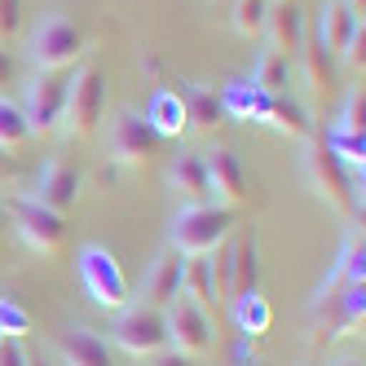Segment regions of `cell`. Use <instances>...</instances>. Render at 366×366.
Returning a JSON list of instances; mask_svg holds the SVG:
<instances>
[{"label":"cell","mask_w":366,"mask_h":366,"mask_svg":"<svg viewBox=\"0 0 366 366\" xmlns=\"http://www.w3.org/2000/svg\"><path fill=\"white\" fill-rule=\"evenodd\" d=\"M305 154H300V168H305V181H309V190L318 194L335 217H345V221H362V194H357V181L353 172L335 159V154L322 146V137L313 133L309 142H300Z\"/></svg>","instance_id":"cell-1"},{"label":"cell","mask_w":366,"mask_h":366,"mask_svg":"<svg viewBox=\"0 0 366 366\" xmlns=\"http://www.w3.org/2000/svg\"><path fill=\"white\" fill-rule=\"evenodd\" d=\"M102 115H107V75L97 62H75L66 84V107H62V133L84 142L97 133Z\"/></svg>","instance_id":"cell-2"},{"label":"cell","mask_w":366,"mask_h":366,"mask_svg":"<svg viewBox=\"0 0 366 366\" xmlns=\"http://www.w3.org/2000/svg\"><path fill=\"white\" fill-rule=\"evenodd\" d=\"M234 212L217 203H203V207H181L172 217V234H168V247L177 256H212L229 234H234Z\"/></svg>","instance_id":"cell-3"},{"label":"cell","mask_w":366,"mask_h":366,"mask_svg":"<svg viewBox=\"0 0 366 366\" xmlns=\"http://www.w3.org/2000/svg\"><path fill=\"white\" fill-rule=\"evenodd\" d=\"M75 274H80L84 296H89L97 309H107V313H124L128 300H133V292H128V278H124V269H119L115 252L102 247V243H84L80 252H75Z\"/></svg>","instance_id":"cell-4"},{"label":"cell","mask_w":366,"mask_h":366,"mask_svg":"<svg viewBox=\"0 0 366 366\" xmlns=\"http://www.w3.org/2000/svg\"><path fill=\"white\" fill-rule=\"evenodd\" d=\"M84 54V31L66 14H44L27 36V58L36 71H71Z\"/></svg>","instance_id":"cell-5"},{"label":"cell","mask_w":366,"mask_h":366,"mask_svg":"<svg viewBox=\"0 0 366 366\" xmlns=\"http://www.w3.org/2000/svg\"><path fill=\"white\" fill-rule=\"evenodd\" d=\"M0 203H5V217H9L14 234H18V239L27 243L31 252H40V256L62 252V243H66V217L49 212V207L36 203L31 194H5Z\"/></svg>","instance_id":"cell-6"},{"label":"cell","mask_w":366,"mask_h":366,"mask_svg":"<svg viewBox=\"0 0 366 366\" xmlns=\"http://www.w3.org/2000/svg\"><path fill=\"white\" fill-rule=\"evenodd\" d=\"M164 322H168V349L186 353V357H207L217 345V322L203 305L190 296H172L164 305Z\"/></svg>","instance_id":"cell-7"},{"label":"cell","mask_w":366,"mask_h":366,"mask_svg":"<svg viewBox=\"0 0 366 366\" xmlns=\"http://www.w3.org/2000/svg\"><path fill=\"white\" fill-rule=\"evenodd\" d=\"M66 84L71 71H36L22 93V115H27L31 137H49L62 128V107H66Z\"/></svg>","instance_id":"cell-8"},{"label":"cell","mask_w":366,"mask_h":366,"mask_svg":"<svg viewBox=\"0 0 366 366\" xmlns=\"http://www.w3.org/2000/svg\"><path fill=\"white\" fill-rule=\"evenodd\" d=\"M111 340L128 353V357H154L168 349V322H164V309H150V305H128L115 327Z\"/></svg>","instance_id":"cell-9"},{"label":"cell","mask_w":366,"mask_h":366,"mask_svg":"<svg viewBox=\"0 0 366 366\" xmlns=\"http://www.w3.org/2000/svg\"><path fill=\"white\" fill-rule=\"evenodd\" d=\"M159 137L154 128L142 119V111H119L111 124V168H142L150 154H159Z\"/></svg>","instance_id":"cell-10"},{"label":"cell","mask_w":366,"mask_h":366,"mask_svg":"<svg viewBox=\"0 0 366 366\" xmlns=\"http://www.w3.org/2000/svg\"><path fill=\"white\" fill-rule=\"evenodd\" d=\"M313 318H318V345H331L340 335H353L366 322V282L345 287L327 300H313Z\"/></svg>","instance_id":"cell-11"},{"label":"cell","mask_w":366,"mask_h":366,"mask_svg":"<svg viewBox=\"0 0 366 366\" xmlns=\"http://www.w3.org/2000/svg\"><path fill=\"white\" fill-rule=\"evenodd\" d=\"M203 164H207V186H212V203L217 207H243L247 194H252V177L243 168V159L234 154L229 146L212 150V154H203Z\"/></svg>","instance_id":"cell-12"},{"label":"cell","mask_w":366,"mask_h":366,"mask_svg":"<svg viewBox=\"0 0 366 366\" xmlns=\"http://www.w3.org/2000/svg\"><path fill=\"white\" fill-rule=\"evenodd\" d=\"M80 194H84V172L75 168V164H66V159H49L40 168L36 190H31V199L44 203L49 212H58V217H66L71 207L80 203Z\"/></svg>","instance_id":"cell-13"},{"label":"cell","mask_w":366,"mask_h":366,"mask_svg":"<svg viewBox=\"0 0 366 366\" xmlns=\"http://www.w3.org/2000/svg\"><path fill=\"white\" fill-rule=\"evenodd\" d=\"M265 36H269V49L287 54L296 62L300 44L309 36V14L300 0H269V18H265Z\"/></svg>","instance_id":"cell-14"},{"label":"cell","mask_w":366,"mask_h":366,"mask_svg":"<svg viewBox=\"0 0 366 366\" xmlns=\"http://www.w3.org/2000/svg\"><path fill=\"white\" fill-rule=\"evenodd\" d=\"M362 27H366V22L345 5V0H327V5L318 9V18H313V36L322 40V49H327L331 58H345L349 40H353Z\"/></svg>","instance_id":"cell-15"},{"label":"cell","mask_w":366,"mask_h":366,"mask_svg":"<svg viewBox=\"0 0 366 366\" xmlns=\"http://www.w3.org/2000/svg\"><path fill=\"white\" fill-rule=\"evenodd\" d=\"M362 282H366V247H362V229H353L349 239H345V247H340L331 274L318 282L313 300H327L335 292H345V287H362Z\"/></svg>","instance_id":"cell-16"},{"label":"cell","mask_w":366,"mask_h":366,"mask_svg":"<svg viewBox=\"0 0 366 366\" xmlns=\"http://www.w3.org/2000/svg\"><path fill=\"white\" fill-rule=\"evenodd\" d=\"M54 349H58V362L62 366H115L107 340H102L97 331H89V327H66V331H58Z\"/></svg>","instance_id":"cell-17"},{"label":"cell","mask_w":366,"mask_h":366,"mask_svg":"<svg viewBox=\"0 0 366 366\" xmlns=\"http://www.w3.org/2000/svg\"><path fill=\"white\" fill-rule=\"evenodd\" d=\"M221 111L225 119H247V124H265L274 111V93L256 89L252 80H229L221 89Z\"/></svg>","instance_id":"cell-18"},{"label":"cell","mask_w":366,"mask_h":366,"mask_svg":"<svg viewBox=\"0 0 366 366\" xmlns=\"http://www.w3.org/2000/svg\"><path fill=\"white\" fill-rule=\"evenodd\" d=\"M172 93L181 97V107H186V124H190V128H199V133H217V128L225 124L221 93L203 89V84H190V80H181Z\"/></svg>","instance_id":"cell-19"},{"label":"cell","mask_w":366,"mask_h":366,"mask_svg":"<svg viewBox=\"0 0 366 366\" xmlns=\"http://www.w3.org/2000/svg\"><path fill=\"white\" fill-rule=\"evenodd\" d=\"M168 181H172V190L181 194V203H186V207L212 203V186H207V164H203V154H177L172 168H168Z\"/></svg>","instance_id":"cell-20"},{"label":"cell","mask_w":366,"mask_h":366,"mask_svg":"<svg viewBox=\"0 0 366 366\" xmlns=\"http://www.w3.org/2000/svg\"><path fill=\"white\" fill-rule=\"evenodd\" d=\"M256 292H260V243H256V229L243 225L234 229V300Z\"/></svg>","instance_id":"cell-21"},{"label":"cell","mask_w":366,"mask_h":366,"mask_svg":"<svg viewBox=\"0 0 366 366\" xmlns=\"http://www.w3.org/2000/svg\"><path fill=\"white\" fill-rule=\"evenodd\" d=\"M150 128H154V137L168 142V137H181V133H190V124H186V107H181V97L172 89H154L150 102H146V115H142Z\"/></svg>","instance_id":"cell-22"},{"label":"cell","mask_w":366,"mask_h":366,"mask_svg":"<svg viewBox=\"0 0 366 366\" xmlns=\"http://www.w3.org/2000/svg\"><path fill=\"white\" fill-rule=\"evenodd\" d=\"M172 296H181V256L172 247H164L159 256H154L150 274H146V305L164 309Z\"/></svg>","instance_id":"cell-23"},{"label":"cell","mask_w":366,"mask_h":366,"mask_svg":"<svg viewBox=\"0 0 366 366\" xmlns=\"http://www.w3.org/2000/svg\"><path fill=\"white\" fill-rule=\"evenodd\" d=\"M296 58H300V66H305V80H309L313 93H318V97H322V93H335V58L322 49V40L313 36V31L305 36V44H300Z\"/></svg>","instance_id":"cell-24"},{"label":"cell","mask_w":366,"mask_h":366,"mask_svg":"<svg viewBox=\"0 0 366 366\" xmlns=\"http://www.w3.org/2000/svg\"><path fill=\"white\" fill-rule=\"evenodd\" d=\"M181 296H190L207 313L221 309L217 305V292H212V269H207V256H181Z\"/></svg>","instance_id":"cell-25"},{"label":"cell","mask_w":366,"mask_h":366,"mask_svg":"<svg viewBox=\"0 0 366 366\" xmlns=\"http://www.w3.org/2000/svg\"><path fill=\"white\" fill-rule=\"evenodd\" d=\"M292 75H296V62L278 54V49H260V58H256V71H252V84L256 89H265V93H287V84H292Z\"/></svg>","instance_id":"cell-26"},{"label":"cell","mask_w":366,"mask_h":366,"mask_svg":"<svg viewBox=\"0 0 366 366\" xmlns=\"http://www.w3.org/2000/svg\"><path fill=\"white\" fill-rule=\"evenodd\" d=\"M274 133H282V137H292V142H309L313 137V119L305 115V107L300 102H292L287 93H278L274 97V111H269V119H265Z\"/></svg>","instance_id":"cell-27"},{"label":"cell","mask_w":366,"mask_h":366,"mask_svg":"<svg viewBox=\"0 0 366 366\" xmlns=\"http://www.w3.org/2000/svg\"><path fill=\"white\" fill-rule=\"evenodd\" d=\"M229 309H234V322H239L243 335H265L269 322H274V309H269V300L260 296V292H256V296H243V300H234Z\"/></svg>","instance_id":"cell-28"},{"label":"cell","mask_w":366,"mask_h":366,"mask_svg":"<svg viewBox=\"0 0 366 366\" xmlns=\"http://www.w3.org/2000/svg\"><path fill=\"white\" fill-rule=\"evenodd\" d=\"M265 18H269V0H234L229 27L243 40H256V36H265Z\"/></svg>","instance_id":"cell-29"},{"label":"cell","mask_w":366,"mask_h":366,"mask_svg":"<svg viewBox=\"0 0 366 366\" xmlns=\"http://www.w3.org/2000/svg\"><path fill=\"white\" fill-rule=\"evenodd\" d=\"M27 142H31V128H27L22 107L9 97H0V150H22Z\"/></svg>","instance_id":"cell-30"},{"label":"cell","mask_w":366,"mask_h":366,"mask_svg":"<svg viewBox=\"0 0 366 366\" xmlns=\"http://www.w3.org/2000/svg\"><path fill=\"white\" fill-rule=\"evenodd\" d=\"M331 128H335V133H366V89L362 84H353L345 93V107H340Z\"/></svg>","instance_id":"cell-31"},{"label":"cell","mask_w":366,"mask_h":366,"mask_svg":"<svg viewBox=\"0 0 366 366\" xmlns=\"http://www.w3.org/2000/svg\"><path fill=\"white\" fill-rule=\"evenodd\" d=\"M27 331H31V313L5 296V305H0V340H22Z\"/></svg>","instance_id":"cell-32"},{"label":"cell","mask_w":366,"mask_h":366,"mask_svg":"<svg viewBox=\"0 0 366 366\" xmlns=\"http://www.w3.org/2000/svg\"><path fill=\"white\" fill-rule=\"evenodd\" d=\"M22 31V0H0V44Z\"/></svg>","instance_id":"cell-33"},{"label":"cell","mask_w":366,"mask_h":366,"mask_svg":"<svg viewBox=\"0 0 366 366\" xmlns=\"http://www.w3.org/2000/svg\"><path fill=\"white\" fill-rule=\"evenodd\" d=\"M340 62H349V66H353L357 75L366 71V27H362V31H357V36L349 40V49H345V58H340Z\"/></svg>","instance_id":"cell-34"},{"label":"cell","mask_w":366,"mask_h":366,"mask_svg":"<svg viewBox=\"0 0 366 366\" xmlns=\"http://www.w3.org/2000/svg\"><path fill=\"white\" fill-rule=\"evenodd\" d=\"M0 366H27V349H22V340H0Z\"/></svg>","instance_id":"cell-35"},{"label":"cell","mask_w":366,"mask_h":366,"mask_svg":"<svg viewBox=\"0 0 366 366\" xmlns=\"http://www.w3.org/2000/svg\"><path fill=\"white\" fill-rule=\"evenodd\" d=\"M146 362L150 366H199V357H186V353H177V349H164V353H154Z\"/></svg>","instance_id":"cell-36"},{"label":"cell","mask_w":366,"mask_h":366,"mask_svg":"<svg viewBox=\"0 0 366 366\" xmlns=\"http://www.w3.org/2000/svg\"><path fill=\"white\" fill-rule=\"evenodd\" d=\"M14 75H18V62H14V54H9V49L0 44V89H5V84H14Z\"/></svg>","instance_id":"cell-37"},{"label":"cell","mask_w":366,"mask_h":366,"mask_svg":"<svg viewBox=\"0 0 366 366\" xmlns=\"http://www.w3.org/2000/svg\"><path fill=\"white\" fill-rule=\"evenodd\" d=\"M9 177H18V159L9 150H0V181H9Z\"/></svg>","instance_id":"cell-38"},{"label":"cell","mask_w":366,"mask_h":366,"mask_svg":"<svg viewBox=\"0 0 366 366\" xmlns=\"http://www.w3.org/2000/svg\"><path fill=\"white\" fill-rule=\"evenodd\" d=\"M345 5H349V9H353V14H357V18H362V14H366V0H345Z\"/></svg>","instance_id":"cell-39"},{"label":"cell","mask_w":366,"mask_h":366,"mask_svg":"<svg viewBox=\"0 0 366 366\" xmlns=\"http://www.w3.org/2000/svg\"><path fill=\"white\" fill-rule=\"evenodd\" d=\"M27 366H54V362H49V357H31V353H27Z\"/></svg>","instance_id":"cell-40"},{"label":"cell","mask_w":366,"mask_h":366,"mask_svg":"<svg viewBox=\"0 0 366 366\" xmlns=\"http://www.w3.org/2000/svg\"><path fill=\"white\" fill-rule=\"evenodd\" d=\"M335 366H362V362L357 357H345V362H335Z\"/></svg>","instance_id":"cell-41"},{"label":"cell","mask_w":366,"mask_h":366,"mask_svg":"<svg viewBox=\"0 0 366 366\" xmlns=\"http://www.w3.org/2000/svg\"><path fill=\"white\" fill-rule=\"evenodd\" d=\"M0 234H5V203H0Z\"/></svg>","instance_id":"cell-42"},{"label":"cell","mask_w":366,"mask_h":366,"mask_svg":"<svg viewBox=\"0 0 366 366\" xmlns=\"http://www.w3.org/2000/svg\"><path fill=\"white\" fill-rule=\"evenodd\" d=\"M0 305H5V292H0Z\"/></svg>","instance_id":"cell-43"}]
</instances>
